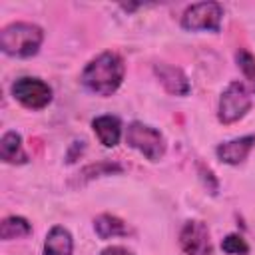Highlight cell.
<instances>
[{"instance_id":"obj_4","label":"cell","mask_w":255,"mask_h":255,"mask_svg":"<svg viewBox=\"0 0 255 255\" xmlns=\"http://www.w3.org/2000/svg\"><path fill=\"white\" fill-rule=\"evenodd\" d=\"M249 110H251V96H249V90L245 88V84L239 80L227 84V88L219 96L217 120L221 124L229 126V124L243 120Z\"/></svg>"},{"instance_id":"obj_10","label":"cell","mask_w":255,"mask_h":255,"mask_svg":"<svg viewBox=\"0 0 255 255\" xmlns=\"http://www.w3.org/2000/svg\"><path fill=\"white\" fill-rule=\"evenodd\" d=\"M92 128L104 147H116L122 139V122L118 116H98L92 120Z\"/></svg>"},{"instance_id":"obj_9","label":"cell","mask_w":255,"mask_h":255,"mask_svg":"<svg viewBox=\"0 0 255 255\" xmlns=\"http://www.w3.org/2000/svg\"><path fill=\"white\" fill-rule=\"evenodd\" d=\"M153 74L163 90L171 96H187L191 90V84L181 68H175L171 64H153Z\"/></svg>"},{"instance_id":"obj_12","label":"cell","mask_w":255,"mask_h":255,"mask_svg":"<svg viewBox=\"0 0 255 255\" xmlns=\"http://www.w3.org/2000/svg\"><path fill=\"white\" fill-rule=\"evenodd\" d=\"M0 157L4 163L10 165H24L28 163V153L24 151V143H22V135L18 131H6L0 139Z\"/></svg>"},{"instance_id":"obj_6","label":"cell","mask_w":255,"mask_h":255,"mask_svg":"<svg viewBox=\"0 0 255 255\" xmlns=\"http://www.w3.org/2000/svg\"><path fill=\"white\" fill-rule=\"evenodd\" d=\"M10 92L14 96L16 102H20L24 108L28 110H44L50 102H52V88L34 76H22L18 80H14V84L10 86Z\"/></svg>"},{"instance_id":"obj_16","label":"cell","mask_w":255,"mask_h":255,"mask_svg":"<svg viewBox=\"0 0 255 255\" xmlns=\"http://www.w3.org/2000/svg\"><path fill=\"white\" fill-rule=\"evenodd\" d=\"M221 249L227 253V255H247L249 253V245L247 241L239 235V233H229L223 237L221 241Z\"/></svg>"},{"instance_id":"obj_7","label":"cell","mask_w":255,"mask_h":255,"mask_svg":"<svg viewBox=\"0 0 255 255\" xmlns=\"http://www.w3.org/2000/svg\"><path fill=\"white\" fill-rule=\"evenodd\" d=\"M179 247L185 255H213L209 227L199 219H189L179 231Z\"/></svg>"},{"instance_id":"obj_11","label":"cell","mask_w":255,"mask_h":255,"mask_svg":"<svg viewBox=\"0 0 255 255\" xmlns=\"http://www.w3.org/2000/svg\"><path fill=\"white\" fill-rule=\"evenodd\" d=\"M72 253H74V237H72V233L62 225H54L46 233L42 255H72Z\"/></svg>"},{"instance_id":"obj_17","label":"cell","mask_w":255,"mask_h":255,"mask_svg":"<svg viewBox=\"0 0 255 255\" xmlns=\"http://www.w3.org/2000/svg\"><path fill=\"white\" fill-rule=\"evenodd\" d=\"M100 255H135V253L129 251L128 247H122V245H110V247L102 249Z\"/></svg>"},{"instance_id":"obj_5","label":"cell","mask_w":255,"mask_h":255,"mask_svg":"<svg viewBox=\"0 0 255 255\" xmlns=\"http://www.w3.org/2000/svg\"><path fill=\"white\" fill-rule=\"evenodd\" d=\"M223 22V6L219 2H197L181 14V28L189 32H219Z\"/></svg>"},{"instance_id":"obj_1","label":"cell","mask_w":255,"mask_h":255,"mask_svg":"<svg viewBox=\"0 0 255 255\" xmlns=\"http://www.w3.org/2000/svg\"><path fill=\"white\" fill-rule=\"evenodd\" d=\"M124 74H126L124 60L116 52H102L100 56H96L86 64L80 82L88 92L108 98L118 92V88L124 82Z\"/></svg>"},{"instance_id":"obj_2","label":"cell","mask_w":255,"mask_h":255,"mask_svg":"<svg viewBox=\"0 0 255 255\" xmlns=\"http://www.w3.org/2000/svg\"><path fill=\"white\" fill-rule=\"evenodd\" d=\"M44 42V30L32 22H12L0 32V48L6 56H36Z\"/></svg>"},{"instance_id":"obj_15","label":"cell","mask_w":255,"mask_h":255,"mask_svg":"<svg viewBox=\"0 0 255 255\" xmlns=\"http://www.w3.org/2000/svg\"><path fill=\"white\" fill-rule=\"evenodd\" d=\"M235 62H237V68L243 72L245 80H249V84L255 92V56L241 48V50L235 52Z\"/></svg>"},{"instance_id":"obj_3","label":"cell","mask_w":255,"mask_h":255,"mask_svg":"<svg viewBox=\"0 0 255 255\" xmlns=\"http://www.w3.org/2000/svg\"><path fill=\"white\" fill-rule=\"evenodd\" d=\"M126 143L137 149L149 161H159L165 155V137L159 129L143 122H131L126 129Z\"/></svg>"},{"instance_id":"obj_14","label":"cell","mask_w":255,"mask_h":255,"mask_svg":"<svg viewBox=\"0 0 255 255\" xmlns=\"http://www.w3.org/2000/svg\"><path fill=\"white\" fill-rule=\"evenodd\" d=\"M32 233V225L26 217L20 215H8L0 223V239L2 241H12V239H22Z\"/></svg>"},{"instance_id":"obj_8","label":"cell","mask_w":255,"mask_h":255,"mask_svg":"<svg viewBox=\"0 0 255 255\" xmlns=\"http://www.w3.org/2000/svg\"><path fill=\"white\" fill-rule=\"evenodd\" d=\"M253 147H255V135L247 133V135L233 137V139L219 143L215 147V155L219 161H223L227 165H239L247 159V155L251 153Z\"/></svg>"},{"instance_id":"obj_13","label":"cell","mask_w":255,"mask_h":255,"mask_svg":"<svg viewBox=\"0 0 255 255\" xmlns=\"http://www.w3.org/2000/svg\"><path fill=\"white\" fill-rule=\"evenodd\" d=\"M94 231L100 239H112V237H128L131 229L128 223L112 213H102L94 219Z\"/></svg>"}]
</instances>
